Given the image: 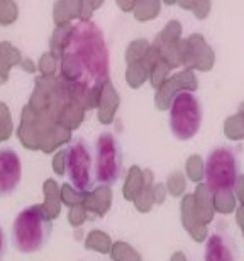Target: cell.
<instances>
[{
	"instance_id": "cell-1",
	"label": "cell",
	"mask_w": 244,
	"mask_h": 261,
	"mask_svg": "<svg viewBox=\"0 0 244 261\" xmlns=\"http://www.w3.org/2000/svg\"><path fill=\"white\" fill-rule=\"evenodd\" d=\"M63 70L88 87L109 80V51L102 31L92 20L73 25L63 48Z\"/></svg>"
},
{
	"instance_id": "cell-2",
	"label": "cell",
	"mask_w": 244,
	"mask_h": 261,
	"mask_svg": "<svg viewBox=\"0 0 244 261\" xmlns=\"http://www.w3.org/2000/svg\"><path fill=\"white\" fill-rule=\"evenodd\" d=\"M53 222L46 211L38 203L22 208L14 219L10 239L20 254H34L48 246Z\"/></svg>"
},
{
	"instance_id": "cell-3",
	"label": "cell",
	"mask_w": 244,
	"mask_h": 261,
	"mask_svg": "<svg viewBox=\"0 0 244 261\" xmlns=\"http://www.w3.org/2000/svg\"><path fill=\"white\" fill-rule=\"evenodd\" d=\"M204 178L212 194H232L241 178L239 151L232 146H217L207 154Z\"/></svg>"
},
{
	"instance_id": "cell-4",
	"label": "cell",
	"mask_w": 244,
	"mask_h": 261,
	"mask_svg": "<svg viewBox=\"0 0 244 261\" xmlns=\"http://www.w3.org/2000/svg\"><path fill=\"white\" fill-rule=\"evenodd\" d=\"M168 116L171 136L178 141H190L199 134L204 111L195 93L181 90L171 98Z\"/></svg>"
},
{
	"instance_id": "cell-5",
	"label": "cell",
	"mask_w": 244,
	"mask_h": 261,
	"mask_svg": "<svg viewBox=\"0 0 244 261\" xmlns=\"http://www.w3.org/2000/svg\"><path fill=\"white\" fill-rule=\"evenodd\" d=\"M124 173V156L117 136L102 133L93 149V178L95 187H114Z\"/></svg>"
},
{
	"instance_id": "cell-6",
	"label": "cell",
	"mask_w": 244,
	"mask_h": 261,
	"mask_svg": "<svg viewBox=\"0 0 244 261\" xmlns=\"http://www.w3.org/2000/svg\"><path fill=\"white\" fill-rule=\"evenodd\" d=\"M65 170L70 185L85 194L95 189L93 178V146L82 136H75L65 148Z\"/></svg>"
},
{
	"instance_id": "cell-7",
	"label": "cell",
	"mask_w": 244,
	"mask_h": 261,
	"mask_svg": "<svg viewBox=\"0 0 244 261\" xmlns=\"http://www.w3.org/2000/svg\"><path fill=\"white\" fill-rule=\"evenodd\" d=\"M22 180V161L14 148H0V198L12 195Z\"/></svg>"
},
{
	"instance_id": "cell-8",
	"label": "cell",
	"mask_w": 244,
	"mask_h": 261,
	"mask_svg": "<svg viewBox=\"0 0 244 261\" xmlns=\"http://www.w3.org/2000/svg\"><path fill=\"white\" fill-rule=\"evenodd\" d=\"M205 261H239L237 244L224 231H214L207 238Z\"/></svg>"
},
{
	"instance_id": "cell-9",
	"label": "cell",
	"mask_w": 244,
	"mask_h": 261,
	"mask_svg": "<svg viewBox=\"0 0 244 261\" xmlns=\"http://www.w3.org/2000/svg\"><path fill=\"white\" fill-rule=\"evenodd\" d=\"M5 254H7V236H5L4 229L0 227V261L5 259Z\"/></svg>"
}]
</instances>
